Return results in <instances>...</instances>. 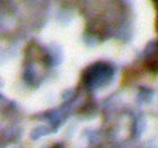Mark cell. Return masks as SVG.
<instances>
[{"label":"cell","mask_w":158,"mask_h":148,"mask_svg":"<svg viewBox=\"0 0 158 148\" xmlns=\"http://www.w3.org/2000/svg\"><path fill=\"white\" fill-rule=\"evenodd\" d=\"M113 76V68L106 62H95L87 67L81 75V82L89 88L105 85Z\"/></svg>","instance_id":"1"},{"label":"cell","mask_w":158,"mask_h":148,"mask_svg":"<svg viewBox=\"0 0 158 148\" xmlns=\"http://www.w3.org/2000/svg\"><path fill=\"white\" fill-rule=\"evenodd\" d=\"M157 50L155 52L150 54V56L147 58V60L145 61V67L146 69H148L150 73L156 74L158 70V56H157Z\"/></svg>","instance_id":"2"}]
</instances>
